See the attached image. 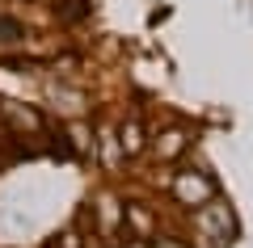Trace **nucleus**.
I'll use <instances>...</instances> for the list:
<instances>
[{
  "label": "nucleus",
  "instance_id": "423d86ee",
  "mask_svg": "<svg viewBox=\"0 0 253 248\" xmlns=\"http://www.w3.org/2000/svg\"><path fill=\"white\" fill-rule=\"evenodd\" d=\"M126 248H144V244H126Z\"/></svg>",
  "mask_w": 253,
  "mask_h": 248
},
{
  "label": "nucleus",
  "instance_id": "f257e3e1",
  "mask_svg": "<svg viewBox=\"0 0 253 248\" xmlns=\"http://www.w3.org/2000/svg\"><path fill=\"white\" fill-rule=\"evenodd\" d=\"M173 194H177V202L199 206V202H207V198L215 194V185H211L203 173H177V177H173Z\"/></svg>",
  "mask_w": 253,
  "mask_h": 248
},
{
  "label": "nucleus",
  "instance_id": "20e7f679",
  "mask_svg": "<svg viewBox=\"0 0 253 248\" xmlns=\"http://www.w3.org/2000/svg\"><path fill=\"white\" fill-rule=\"evenodd\" d=\"M21 38H26V30H21L17 21L0 17V42H21Z\"/></svg>",
  "mask_w": 253,
  "mask_h": 248
},
{
  "label": "nucleus",
  "instance_id": "f03ea898",
  "mask_svg": "<svg viewBox=\"0 0 253 248\" xmlns=\"http://www.w3.org/2000/svg\"><path fill=\"white\" fill-rule=\"evenodd\" d=\"M0 118H4L13 131H30V135L42 131V118H38L30 106H17V101H0Z\"/></svg>",
  "mask_w": 253,
  "mask_h": 248
},
{
  "label": "nucleus",
  "instance_id": "7ed1b4c3",
  "mask_svg": "<svg viewBox=\"0 0 253 248\" xmlns=\"http://www.w3.org/2000/svg\"><path fill=\"white\" fill-rule=\"evenodd\" d=\"M181 147H186V135H177V131H169L165 139H156V151H161V156H177Z\"/></svg>",
  "mask_w": 253,
  "mask_h": 248
},
{
  "label": "nucleus",
  "instance_id": "39448f33",
  "mask_svg": "<svg viewBox=\"0 0 253 248\" xmlns=\"http://www.w3.org/2000/svg\"><path fill=\"white\" fill-rule=\"evenodd\" d=\"M156 248H177V244H169V240H165V244H156Z\"/></svg>",
  "mask_w": 253,
  "mask_h": 248
}]
</instances>
